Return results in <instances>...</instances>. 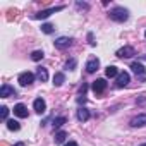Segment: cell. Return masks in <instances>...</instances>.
I'll list each match as a JSON object with an SVG mask.
<instances>
[{"label": "cell", "instance_id": "obj_1", "mask_svg": "<svg viewBox=\"0 0 146 146\" xmlns=\"http://www.w3.org/2000/svg\"><path fill=\"white\" fill-rule=\"evenodd\" d=\"M108 16H110V19L115 21V23H125V21L129 19V12H127L124 7H113Z\"/></svg>", "mask_w": 146, "mask_h": 146}, {"label": "cell", "instance_id": "obj_2", "mask_svg": "<svg viewBox=\"0 0 146 146\" xmlns=\"http://www.w3.org/2000/svg\"><path fill=\"white\" fill-rule=\"evenodd\" d=\"M62 9H64V5H58V7H50V9L40 11L38 14H35V19H46V17H50L52 14H55V12H58V11H62Z\"/></svg>", "mask_w": 146, "mask_h": 146}, {"label": "cell", "instance_id": "obj_3", "mask_svg": "<svg viewBox=\"0 0 146 146\" xmlns=\"http://www.w3.org/2000/svg\"><path fill=\"white\" fill-rule=\"evenodd\" d=\"M17 81H19L21 86H29L35 81V74H33V72H21L19 78H17Z\"/></svg>", "mask_w": 146, "mask_h": 146}, {"label": "cell", "instance_id": "obj_4", "mask_svg": "<svg viewBox=\"0 0 146 146\" xmlns=\"http://www.w3.org/2000/svg\"><path fill=\"white\" fill-rule=\"evenodd\" d=\"M131 69L134 70V74H136V76H139L141 81H144V78H146V69H144L143 64H139V62H132V64H131Z\"/></svg>", "mask_w": 146, "mask_h": 146}, {"label": "cell", "instance_id": "obj_5", "mask_svg": "<svg viewBox=\"0 0 146 146\" xmlns=\"http://www.w3.org/2000/svg\"><path fill=\"white\" fill-rule=\"evenodd\" d=\"M91 90L95 91V95H102V93L107 90V81H105V79H96V81H93Z\"/></svg>", "mask_w": 146, "mask_h": 146}, {"label": "cell", "instance_id": "obj_6", "mask_svg": "<svg viewBox=\"0 0 146 146\" xmlns=\"http://www.w3.org/2000/svg\"><path fill=\"white\" fill-rule=\"evenodd\" d=\"M100 67V60L96 57H91L88 62H86V72H90V74H93V72H96Z\"/></svg>", "mask_w": 146, "mask_h": 146}, {"label": "cell", "instance_id": "obj_7", "mask_svg": "<svg viewBox=\"0 0 146 146\" xmlns=\"http://www.w3.org/2000/svg\"><path fill=\"white\" fill-rule=\"evenodd\" d=\"M70 45H72V40H70V38H67V36H60V38H57V40H55V46H57L58 50L69 48Z\"/></svg>", "mask_w": 146, "mask_h": 146}, {"label": "cell", "instance_id": "obj_8", "mask_svg": "<svg viewBox=\"0 0 146 146\" xmlns=\"http://www.w3.org/2000/svg\"><path fill=\"white\" fill-rule=\"evenodd\" d=\"M132 55H136V50H134L132 46H124V48L117 50V57H119V58H129V57H132Z\"/></svg>", "mask_w": 146, "mask_h": 146}, {"label": "cell", "instance_id": "obj_9", "mask_svg": "<svg viewBox=\"0 0 146 146\" xmlns=\"http://www.w3.org/2000/svg\"><path fill=\"white\" fill-rule=\"evenodd\" d=\"M131 125L132 127H143V125H146V113H139V115L132 117L131 119Z\"/></svg>", "mask_w": 146, "mask_h": 146}, {"label": "cell", "instance_id": "obj_10", "mask_svg": "<svg viewBox=\"0 0 146 146\" xmlns=\"http://www.w3.org/2000/svg\"><path fill=\"white\" fill-rule=\"evenodd\" d=\"M129 74L127 72H119V76H117V86L119 88H124V86H127L129 84Z\"/></svg>", "mask_w": 146, "mask_h": 146}, {"label": "cell", "instance_id": "obj_11", "mask_svg": "<svg viewBox=\"0 0 146 146\" xmlns=\"http://www.w3.org/2000/svg\"><path fill=\"white\" fill-rule=\"evenodd\" d=\"M14 113H16L17 117H21V119H26V117H28V108H26V105L17 103V105L14 107Z\"/></svg>", "mask_w": 146, "mask_h": 146}, {"label": "cell", "instance_id": "obj_12", "mask_svg": "<svg viewBox=\"0 0 146 146\" xmlns=\"http://www.w3.org/2000/svg\"><path fill=\"white\" fill-rule=\"evenodd\" d=\"M14 95H16V91L9 84H4L2 88H0V96H2V98H9V96H14Z\"/></svg>", "mask_w": 146, "mask_h": 146}, {"label": "cell", "instance_id": "obj_13", "mask_svg": "<svg viewBox=\"0 0 146 146\" xmlns=\"http://www.w3.org/2000/svg\"><path fill=\"white\" fill-rule=\"evenodd\" d=\"M33 107H35V110H36L38 113H45V110H46V103H45L43 98H36L35 103H33Z\"/></svg>", "mask_w": 146, "mask_h": 146}, {"label": "cell", "instance_id": "obj_14", "mask_svg": "<svg viewBox=\"0 0 146 146\" xmlns=\"http://www.w3.org/2000/svg\"><path fill=\"white\" fill-rule=\"evenodd\" d=\"M105 76H107V78H117V76H119L117 67H115V65H108V67L105 69Z\"/></svg>", "mask_w": 146, "mask_h": 146}, {"label": "cell", "instance_id": "obj_15", "mask_svg": "<svg viewBox=\"0 0 146 146\" xmlns=\"http://www.w3.org/2000/svg\"><path fill=\"white\" fill-rule=\"evenodd\" d=\"M64 81H65V74H64V72H57V74L53 76V84L55 86H62Z\"/></svg>", "mask_w": 146, "mask_h": 146}, {"label": "cell", "instance_id": "obj_16", "mask_svg": "<svg viewBox=\"0 0 146 146\" xmlns=\"http://www.w3.org/2000/svg\"><path fill=\"white\" fill-rule=\"evenodd\" d=\"M78 119H79L81 122H86V120L90 119V112H88L86 108H79V110H78Z\"/></svg>", "mask_w": 146, "mask_h": 146}, {"label": "cell", "instance_id": "obj_17", "mask_svg": "<svg viewBox=\"0 0 146 146\" xmlns=\"http://www.w3.org/2000/svg\"><path fill=\"white\" fill-rule=\"evenodd\" d=\"M65 137H67V132H65V131H58V132H55V137H53V139H55L57 144H62V143L65 141Z\"/></svg>", "mask_w": 146, "mask_h": 146}, {"label": "cell", "instance_id": "obj_18", "mask_svg": "<svg viewBox=\"0 0 146 146\" xmlns=\"http://www.w3.org/2000/svg\"><path fill=\"white\" fill-rule=\"evenodd\" d=\"M36 76H38V79H40V81H43V83H45V81L48 79V72H46V69L40 67V69H38V72H36Z\"/></svg>", "mask_w": 146, "mask_h": 146}, {"label": "cell", "instance_id": "obj_19", "mask_svg": "<svg viewBox=\"0 0 146 146\" xmlns=\"http://www.w3.org/2000/svg\"><path fill=\"white\" fill-rule=\"evenodd\" d=\"M45 57V53H43V50H35L33 53H31V60H35V62H38V60H41Z\"/></svg>", "mask_w": 146, "mask_h": 146}, {"label": "cell", "instance_id": "obj_20", "mask_svg": "<svg viewBox=\"0 0 146 146\" xmlns=\"http://www.w3.org/2000/svg\"><path fill=\"white\" fill-rule=\"evenodd\" d=\"M65 122H67V119H65V117H55V119H53V127H55V129H58V127H62Z\"/></svg>", "mask_w": 146, "mask_h": 146}, {"label": "cell", "instance_id": "obj_21", "mask_svg": "<svg viewBox=\"0 0 146 146\" xmlns=\"http://www.w3.org/2000/svg\"><path fill=\"white\" fill-rule=\"evenodd\" d=\"M7 127H9L11 131H19V129H21V125H19V122H17V120H14V119H11V120H7Z\"/></svg>", "mask_w": 146, "mask_h": 146}, {"label": "cell", "instance_id": "obj_22", "mask_svg": "<svg viewBox=\"0 0 146 146\" xmlns=\"http://www.w3.org/2000/svg\"><path fill=\"white\" fill-rule=\"evenodd\" d=\"M41 31L46 33V35H50V33H53V26L48 24V23H46V24H41Z\"/></svg>", "mask_w": 146, "mask_h": 146}, {"label": "cell", "instance_id": "obj_23", "mask_svg": "<svg viewBox=\"0 0 146 146\" xmlns=\"http://www.w3.org/2000/svg\"><path fill=\"white\" fill-rule=\"evenodd\" d=\"M7 115H9V108L4 105L2 108H0V117H2V120H7Z\"/></svg>", "mask_w": 146, "mask_h": 146}, {"label": "cell", "instance_id": "obj_24", "mask_svg": "<svg viewBox=\"0 0 146 146\" xmlns=\"http://www.w3.org/2000/svg\"><path fill=\"white\" fill-rule=\"evenodd\" d=\"M74 67H76V60L74 58H70V60L65 62V69H74Z\"/></svg>", "mask_w": 146, "mask_h": 146}, {"label": "cell", "instance_id": "obj_25", "mask_svg": "<svg viewBox=\"0 0 146 146\" xmlns=\"http://www.w3.org/2000/svg\"><path fill=\"white\" fill-rule=\"evenodd\" d=\"M64 146H79V144H78L76 141H69V143H65Z\"/></svg>", "mask_w": 146, "mask_h": 146}, {"label": "cell", "instance_id": "obj_26", "mask_svg": "<svg viewBox=\"0 0 146 146\" xmlns=\"http://www.w3.org/2000/svg\"><path fill=\"white\" fill-rule=\"evenodd\" d=\"M88 40H90V45H95V41H93V35H91V33L88 35Z\"/></svg>", "mask_w": 146, "mask_h": 146}, {"label": "cell", "instance_id": "obj_27", "mask_svg": "<svg viewBox=\"0 0 146 146\" xmlns=\"http://www.w3.org/2000/svg\"><path fill=\"white\" fill-rule=\"evenodd\" d=\"M86 90H88V86H86V84H84V83H83V86H81V93H83V95H84V93H86Z\"/></svg>", "mask_w": 146, "mask_h": 146}, {"label": "cell", "instance_id": "obj_28", "mask_svg": "<svg viewBox=\"0 0 146 146\" xmlns=\"http://www.w3.org/2000/svg\"><path fill=\"white\" fill-rule=\"evenodd\" d=\"M14 146H24V143H17V144H14Z\"/></svg>", "mask_w": 146, "mask_h": 146}, {"label": "cell", "instance_id": "obj_29", "mask_svg": "<svg viewBox=\"0 0 146 146\" xmlns=\"http://www.w3.org/2000/svg\"><path fill=\"white\" fill-rule=\"evenodd\" d=\"M139 146H146V143H144V144H139Z\"/></svg>", "mask_w": 146, "mask_h": 146}, {"label": "cell", "instance_id": "obj_30", "mask_svg": "<svg viewBox=\"0 0 146 146\" xmlns=\"http://www.w3.org/2000/svg\"><path fill=\"white\" fill-rule=\"evenodd\" d=\"M144 36H146V31H144Z\"/></svg>", "mask_w": 146, "mask_h": 146}]
</instances>
